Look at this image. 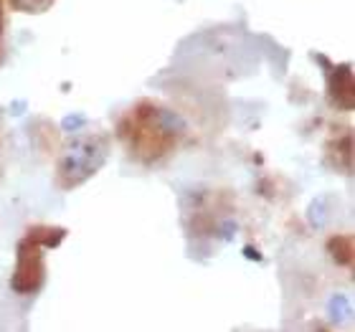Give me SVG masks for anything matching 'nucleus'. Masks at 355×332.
I'll return each mask as SVG.
<instances>
[]
</instances>
